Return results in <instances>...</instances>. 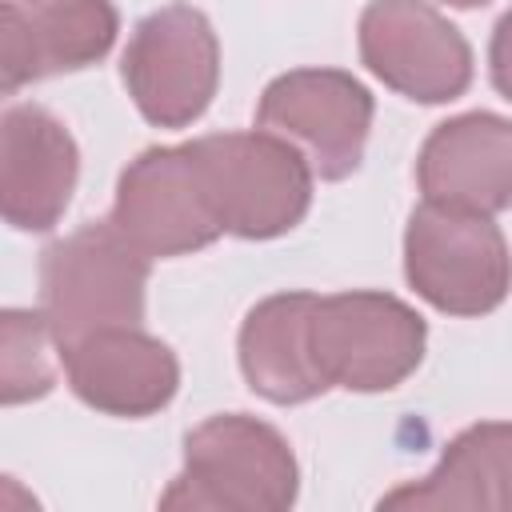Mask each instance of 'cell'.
I'll use <instances>...</instances> for the list:
<instances>
[{
	"label": "cell",
	"mask_w": 512,
	"mask_h": 512,
	"mask_svg": "<svg viewBox=\"0 0 512 512\" xmlns=\"http://www.w3.org/2000/svg\"><path fill=\"white\" fill-rule=\"evenodd\" d=\"M300 468L280 428L224 412L184 436V468L160 496V508L284 512L296 504Z\"/></svg>",
	"instance_id": "obj_1"
},
{
	"label": "cell",
	"mask_w": 512,
	"mask_h": 512,
	"mask_svg": "<svg viewBox=\"0 0 512 512\" xmlns=\"http://www.w3.org/2000/svg\"><path fill=\"white\" fill-rule=\"evenodd\" d=\"M32 504H36V496H32V492H24L16 480L0 476V508H32Z\"/></svg>",
	"instance_id": "obj_18"
},
{
	"label": "cell",
	"mask_w": 512,
	"mask_h": 512,
	"mask_svg": "<svg viewBox=\"0 0 512 512\" xmlns=\"http://www.w3.org/2000/svg\"><path fill=\"white\" fill-rule=\"evenodd\" d=\"M52 348L44 312L0 308V404H32L56 388Z\"/></svg>",
	"instance_id": "obj_16"
},
{
	"label": "cell",
	"mask_w": 512,
	"mask_h": 512,
	"mask_svg": "<svg viewBox=\"0 0 512 512\" xmlns=\"http://www.w3.org/2000/svg\"><path fill=\"white\" fill-rule=\"evenodd\" d=\"M312 304V292H276L244 316L236 348L240 372L256 396L272 404H304L328 392L308 344Z\"/></svg>",
	"instance_id": "obj_13"
},
{
	"label": "cell",
	"mask_w": 512,
	"mask_h": 512,
	"mask_svg": "<svg viewBox=\"0 0 512 512\" xmlns=\"http://www.w3.org/2000/svg\"><path fill=\"white\" fill-rule=\"evenodd\" d=\"M372 112V92L352 72L292 68L264 88L256 104V128L288 140L312 176L344 180L364 160Z\"/></svg>",
	"instance_id": "obj_7"
},
{
	"label": "cell",
	"mask_w": 512,
	"mask_h": 512,
	"mask_svg": "<svg viewBox=\"0 0 512 512\" xmlns=\"http://www.w3.org/2000/svg\"><path fill=\"white\" fill-rule=\"evenodd\" d=\"M40 80V60L32 32L12 0H0V96H12Z\"/></svg>",
	"instance_id": "obj_17"
},
{
	"label": "cell",
	"mask_w": 512,
	"mask_h": 512,
	"mask_svg": "<svg viewBox=\"0 0 512 512\" xmlns=\"http://www.w3.org/2000/svg\"><path fill=\"white\" fill-rule=\"evenodd\" d=\"M32 32L40 76L80 72L108 56L120 16L112 0H12Z\"/></svg>",
	"instance_id": "obj_15"
},
{
	"label": "cell",
	"mask_w": 512,
	"mask_h": 512,
	"mask_svg": "<svg viewBox=\"0 0 512 512\" xmlns=\"http://www.w3.org/2000/svg\"><path fill=\"white\" fill-rule=\"evenodd\" d=\"M80 176V152L64 120L40 104L0 112V224L48 232L64 216Z\"/></svg>",
	"instance_id": "obj_10"
},
{
	"label": "cell",
	"mask_w": 512,
	"mask_h": 512,
	"mask_svg": "<svg viewBox=\"0 0 512 512\" xmlns=\"http://www.w3.org/2000/svg\"><path fill=\"white\" fill-rule=\"evenodd\" d=\"M428 204L500 216L512 200V124L496 112H464L436 124L416 160Z\"/></svg>",
	"instance_id": "obj_12"
},
{
	"label": "cell",
	"mask_w": 512,
	"mask_h": 512,
	"mask_svg": "<svg viewBox=\"0 0 512 512\" xmlns=\"http://www.w3.org/2000/svg\"><path fill=\"white\" fill-rule=\"evenodd\" d=\"M360 60L392 92L448 104L472 84V48L428 0H372L360 12Z\"/></svg>",
	"instance_id": "obj_9"
},
{
	"label": "cell",
	"mask_w": 512,
	"mask_h": 512,
	"mask_svg": "<svg viewBox=\"0 0 512 512\" xmlns=\"http://www.w3.org/2000/svg\"><path fill=\"white\" fill-rule=\"evenodd\" d=\"M404 276L448 316H484L508 296V244L496 216L420 204L404 228Z\"/></svg>",
	"instance_id": "obj_5"
},
{
	"label": "cell",
	"mask_w": 512,
	"mask_h": 512,
	"mask_svg": "<svg viewBox=\"0 0 512 512\" xmlns=\"http://www.w3.org/2000/svg\"><path fill=\"white\" fill-rule=\"evenodd\" d=\"M108 224L148 260L188 256L224 236L192 144L144 148L120 172Z\"/></svg>",
	"instance_id": "obj_8"
},
{
	"label": "cell",
	"mask_w": 512,
	"mask_h": 512,
	"mask_svg": "<svg viewBox=\"0 0 512 512\" xmlns=\"http://www.w3.org/2000/svg\"><path fill=\"white\" fill-rule=\"evenodd\" d=\"M316 372L328 388L388 392L404 384L428 344L424 316L388 292H336L316 296L308 320Z\"/></svg>",
	"instance_id": "obj_4"
},
{
	"label": "cell",
	"mask_w": 512,
	"mask_h": 512,
	"mask_svg": "<svg viewBox=\"0 0 512 512\" xmlns=\"http://www.w3.org/2000/svg\"><path fill=\"white\" fill-rule=\"evenodd\" d=\"M192 152L224 232L240 240H272L304 220L316 176L288 140L264 128L216 132L192 140Z\"/></svg>",
	"instance_id": "obj_3"
},
{
	"label": "cell",
	"mask_w": 512,
	"mask_h": 512,
	"mask_svg": "<svg viewBox=\"0 0 512 512\" xmlns=\"http://www.w3.org/2000/svg\"><path fill=\"white\" fill-rule=\"evenodd\" d=\"M148 268L152 260L108 220L52 240L40 252V312L56 348L96 328L140 324Z\"/></svg>",
	"instance_id": "obj_2"
},
{
	"label": "cell",
	"mask_w": 512,
	"mask_h": 512,
	"mask_svg": "<svg viewBox=\"0 0 512 512\" xmlns=\"http://www.w3.org/2000/svg\"><path fill=\"white\" fill-rule=\"evenodd\" d=\"M508 444L504 420L464 428L444 444L440 464L420 480L380 496V508H504L508 504Z\"/></svg>",
	"instance_id": "obj_14"
},
{
	"label": "cell",
	"mask_w": 512,
	"mask_h": 512,
	"mask_svg": "<svg viewBox=\"0 0 512 512\" xmlns=\"http://www.w3.org/2000/svg\"><path fill=\"white\" fill-rule=\"evenodd\" d=\"M124 88L140 116L156 128H188L204 116L220 84V40L192 4L148 12L120 60Z\"/></svg>",
	"instance_id": "obj_6"
},
{
	"label": "cell",
	"mask_w": 512,
	"mask_h": 512,
	"mask_svg": "<svg viewBox=\"0 0 512 512\" xmlns=\"http://www.w3.org/2000/svg\"><path fill=\"white\" fill-rule=\"evenodd\" d=\"M440 4H452V8H480V4H488V0H440Z\"/></svg>",
	"instance_id": "obj_19"
},
{
	"label": "cell",
	"mask_w": 512,
	"mask_h": 512,
	"mask_svg": "<svg viewBox=\"0 0 512 512\" xmlns=\"http://www.w3.org/2000/svg\"><path fill=\"white\" fill-rule=\"evenodd\" d=\"M72 392L104 416H152L180 388L176 352L140 324L96 328L60 348Z\"/></svg>",
	"instance_id": "obj_11"
}]
</instances>
